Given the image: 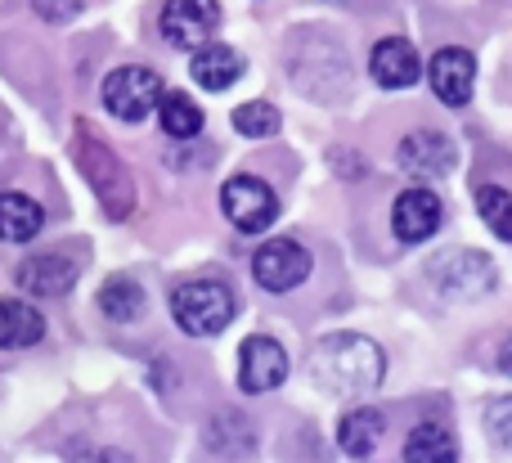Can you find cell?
I'll return each mask as SVG.
<instances>
[{"label":"cell","mask_w":512,"mask_h":463,"mask_svg":"<svg viewBox=\"0 0 512 463\" xmlns=\"http://www.w3.org/2000/svg\"><path fill=\"white\" fill-rule=\"evenodd\" d=\"M288 378V356H283V347L274 338H248L239 351V387L252 396L261 392H274V387Z\"/></svg>","instance_id":"obj_9"},{"label":"cell","mask_w":512,"mask_h":463,"mask_svg":"<svg viewBox=\"0 0 512 463\" xmlns=\"http://www.w3.org/2000/svg\"><path fill=\"white\" fill-rule=\"evenodd\" d=\"M499 369H504V374L512 378V338L504 342V351H499Z\"/></svg>","instance_id":"obj_26"},{"label":"cell","mask_w":512,"mask_h":463,"mask_svg":"<svg viewBox=\"0 0 512 463\" xmlns=\"http://www.w3.org/2000/svg\"><path fill=\"white\" fill-rule=\"evenodd\" d=\"M382 369H387L382 351L373 347L369 338H360V333H337V338H324L319 342V351H315V360H310L315 383L324 387V392H333V396L369 392V387L382 383Z\"/></svg>","instance_id":"obj_1"},{"label":"cell","mask_w":512,"mask_h":463,"mask_svg":"<svg viewBox=\"0 0 512 463\" xmlns=\"http://www.w3.org/2000/svg\"><path fill=\"white\" fill-rule=\"evenodd\" d=\"M400 167L418 180H436L454 167V144L441 131H414L400 140Z\"/></svg>","instance_id":"obj_13"},{"label":"cell","mask_w":512,"mask_h":463,"mask_svg":"<svg viewBox=\"0 0 512 463\" xmlns=\"http://www.w3.org/2000/svg\"><path fill=\"white\" fill-rule=\"evenodd\" d=\"M252 275L265 293H288V288H297L310 275V252L292 239H270L256 248Z\"/></svg>","instance_id":"obj_7"},{"label":"cell","mask_w":512,"mask_h":463,"mask_svg":"<svg viewBox=\"0 0 512 463\" xmlns=\"http://www.w3.org/2000/svg\"><path fill=\"white\" fill-rule=\"evenodd\" d=\"M32 9L45 18V23H68V18H77L81 0H32Z\"/></svg>","instance_id":"obj_25"},{"label":"cell","mask_w":512,"mask_h":463,"mask_svg":"<svg viewBox=\"0 0 512 463\" xmlns=\"http://www.w3.org/2000/svg\"><path fill=\"white\" fill-rule=\"evenodd\" d=\"M405 463H459V441L445 423H418L405 441Z\"/></svg>","instance_id":"obj_18"},{"label":"cell","mask_w":512,"mask_h":463,"mask_svg":"<svg viewBox=\"0 0 512 463\" xmlns=\"http://www.w3.org/2000/svg\"><path fill=\"white\" fill-rule=\"evenodd\" d=\"M72 279H77V270L63 257H32L18 266V284L36 297H63L72 288Z\"/></svg>","instance_id":"obj_17"},{"label":"cell","mask_w":512,"mask_h":463,"mask_svg":"<svg viewBox=\"0 0 512 463\" xmlns=\"http://www.w3.org/2000/svg\"><path fill=\"white\" fill-rule=\"evenodd\" d=\"M99 311L108 315V320H117V324H131V320H140L144 315V288L135 284V279H108L104 288H99Z\"/></svg>","instance_id":"obj_21"},{"label":"cell","mask_w":512,"mask_h":463,"mask_svg":"<svg viewBox=\"0 0 512 463\" xmlns=\"http://www.w3.org/2000/svg\"><path fill=\"white\" fill-rule=\"evenodd\" d=\"M45 338V320L36 306L18 302V297H5L0 302V347L5 351H23V347H36Z\"/></svg>","instance_id":"obj_15"},{"label":"cell","mask_w":512,"mask_h":463,"mask_svg":"<svg viewBox=\"0 0 512 463\" xmlns=\"http://www.w3.org/2000/svg\"><path fill=\"white\" fill-rule=\"evenodd\" d=\"M162 99V81L153 68H117L104 81V108L122 122H144Z\"/></svg>","instance_id":"obj_4"},{"label":"cell","mask_w":512,"mask_h":463,"mask_svg":"<svg viewBox=\"0 0 512 463\" xmlns=\"http://www.w3.org/2000/svg\"><path fill=\"white\" fill-rule=\"evenodd\" d=\"M189 72H194V81L203 90H230L234 81L243 77V54L230 50V45H221V41H207L194 50Z\"/></svg>","instance_id":"obj_14"},{"label":"cell","mask_w":512,"mask_h":463,"mask_svg":"<svg viewBox=\"0 0 512 463\" xmlns=\"http://www.w3.org/2000/svg\"><path fill=\"white\" fill-rule=\"evenodd\" d=\"M158 122L171 140H194V135L203 131V108H198L189 95L171 90V95L158 99Z\"/></svg>","instance_id":"obj_20"},{"label":"cell","mask_w":512,"mask_h":463,"mask_svg":"<svg viewBox=\"0 0 512 463\" xmlns=\"http://www.w3.org/2000/svg\"><path fill=\"white\" fill-rule=\"evenodd\" d=\"M486 428L499 446L512 450V396H499V401L486 405Z\"/></svg>","instance_id":"obj_24"},{"label":"cell","mask_w":512,"mask_h":463,"mask_svg":"<svg viewBox=\"0 0 512 463\" xmlns=\"http://www.w3.org/2000/svg\"><path fill=\"white\" fill-rule=\"evenodd\" d=\"M234 131L248 135V140H265V135L279 131V108L265 104V99L239 104V108H234Z\"/></svg>","instance_id":"obj_23"},{"label":"cell","mask_w":512,"mask_h":463,"mask_svg":"<svg viewBox=\"0 0 512 463\" xmlns=\"http://www.w3.org/2000/svg\"><path fill=\"white\" fill-rule=\"evenodd\" d=\"M77 167L86 171L90 189L99 194V203H104V212L113 216V221L131 216V207H135L131 176H126V167L117 162V153L90 135V126H77Z\"/></svg>","instance_id":"obj_2"},{"label":"cell","mask_w":512,"mask_h":463,"mask_svg":"<svg viewBox=\"0 0 512 463\" xmlns=\"http://www.w3.org/2000/svg\"><path fill=\"white\" fill-rule=\"evenodd\" d=\"M45 225V212L36 198L27 194H0V239L5 243H27L36 239Z\"/></svg>","instance_id":"obj_16"},{"label":"cell","mask_w":512,"mask_h":463,"mask_svg":"<svg viewBox=\"0 0 512 463\" xmlns=\"http://www.w3.org/2000/svg\"><path fill=\"white\" fill-rule=\"evenodd\" d=\"M221 207H225V216H230L234 230H243V234L270 230L274 216H279V198H274V189L265 185V180H256V176H234V180H225Z\"/></svg>","instance_id":"obj_5"},{"label":"cell","mask_w":512,"mask_h":463,"mask_svg":"<svg viewBox=\"0 0 512 463\" xmlns=\"http://www.w3.org/2000/svg\"><path fill=\"white\" fill-rule=\"evenodd\" d=\"M432 279L445 297H481L495 288V261L481 252H445L432 261Z\"/></svg>","instance_id":"obj_8"},{"label":"cell","mask_w":512,"mask_h":463,"mask_svg":"<svg viewBox=\"0 0 512 463\" xmlns=\"http://www.w3.org/2000/svg\"><path fill=\"white\" fill-rule=\"evenodd\" d=\"M477 212H481V221L495 230V239L512 243V194L508 189H499V185L477 189Z\"/></svg>","instance_id":"obj_22"},{"label":"cell","mask_w":512,"mask_h":463,"mask_svg":"<svg viewBox=\"0 0 512 463\" xmlns=\"http://www.w3.org/2000/svg\"><path fill=\"white\" fill-rule=\"evenodd\" d=\"M369 72H373V81H378V86L405 90V86H414V81L423 77V63H418V50L405 41V36H387V41L373 45Z\"/></svg>","instance_id":"obj_12"},{"label":"cell","mask_w":512,"mask_h":463,"mask_svg":"<svg viewBox=\"0 0 512 463\" xmlns=\"http://www.w3.org/2000/svg\"><path fill=\"white\" fill-rule=\"evenodd\" d=\"M216 27H221V5L216 0H167L162 5V36L176 50L207 45Z\"/></svg>","instance_id":"obj_6"},{"label":"cell","mask_w":512,"mask_h":463,"mask_svg":"<svg viewBox=\"0 0 512 463\" xmlns=\"http://www.w3.org/2000/svg\"><path fill=\"white\" fill-rule=\"evenodd\" d=\"M441 198L432 189H405L391 207V230H396L400 243H423L441 230Z\"/></svg>","instance_id":"obj_11"},{"label":"cell","mask_w":512,"mask_h":463,"mask_svg":"<svg viewBox=\"0 0 512 463\" xmlns=\"http://www.w3.org/2000/svg\"><path fill=\"white\" fill-rule=\"evenodd\" d=\"M382 441V414L378 410H351L337 428V446L351 459H369Z\"/></svg>","instance_id":"obj_19"},{"label":"cell","mask_w":512,"mask_h":463,"mask_svg":"<svg viewBox=\"0 0 512 463\" xmlns=\"http://www.w3.org/2000/svg\"><path fill=\"white\" fill-rule=\"evenodd\" d=\"M171 315L189 338H216L234 320V293L221 279H189L171 293Z\"/></svg>","instance_id":"obj_3"},{"label":"cell","mask_w":512,"mask_h":463,"mask_svg":"<svg viewBox=\"0 0 512 463\" xmlns=\"http://www.w3.org/2000/svg\"><path fill=\"white\" fill-rule=\"evenodd\" d=\"M427 77H432V90H436V99H441V104L463 108L472 99L477 59H472L468 50H459V45H445V50L432 54V63H427Z\"/></svg>","instance_id":"obj_10"}]
</instances>
